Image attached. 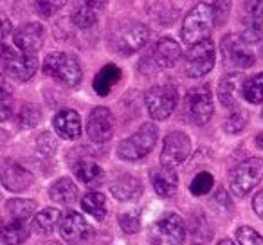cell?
<instances>
[{
    "mask_svg": "<svg viewBox=\"0 0 263 245\" xmlns=\"http://www.w3.org/2000/svg\"><path fill=\"white\" fill-rule=\"evenodd\" d=\"M215 11L213 6L200 2L186 15L182 22V40L187 45H197L204 40H209V34L215 26Z\"/></svg>",
    "mask_w": 263,
    "mask_h": 245,
    "instance_id": "6da1fadb",
    "label": "cell"
},
{
    "mask_svg": "<svg viewBox=\"0 0 263 245\" xmlns=\"http://www.w3.org/2000/svg\"><path fill=\"white\" fill-rule=\"evenodd\" d=\"M159 139V128L154 123H144L134 136L121 141L117 146V157L128 162H136L144 159L155 148Z\"/></svg>",
    "mask_w": 263,
    "mask_h": 245,
    "instance_id": "7a4b0ae2",
    "label": "cell"
},
{
    "mask_svg": "<svg viewBox=\"0 0 263 245\" xmlns=\"http://www.w3.org/2000/svg\"><path fill=\"white\" fill-rule=\"evenodd\" d=\"M150 40V31L144 24L139 22H124L114 29L110 36V45L121 56L136 54Z\"/></svg>",
    "mask_w": 263,
    "mask_h": 245,
    "instance_id": "3957f363",
    "label": "cell"
},
{
    "mask_svg": "<svg viewBox=\"0 0 263 245\" xmlns=\"http://www.w3.org/2000/svg\"><path fill=\"white\" fill-rule=\"evenodd\" d=\"M187 227L177 213H166L150 227L148 240L152 245H182L186 240Z\"/></svg>",
    "mask_w": 263,
    "mask_h": 245,
    "instance_id": "277c9868",
    "label": "cell"
},
{
    "mask_svg": "<svg viewBox=\"0 0 263 245\" xmlns=\"http://www.w3.org/2000/svg\"><path fill=\"white\" fill-rule=\"evenodd\" d=\"M44 74L67 87H76L83 78L80 62L67 52H51L44 60Z\"/></svg>",
    "mask_w": 263,
    "mask_h": 245,
    "instance_id": "5b68a950",
    "label": "cell"
},
{
    "mask_svg": "<svg viewBox=\"0 0 263 245\" xmlns=\"http://www.w3.org/2000/svg\"><path fill=\"white\" fill-rule=\"evenodd\" d=\"M180 56H182L180 45L177 44L173 38L164 36L155 42L152 51L141 60L139 69H141V72H144V74H152L162 69H170V67H173L179 62Z\"/></svg>",
    "mask_w": 263,
    "mask_h": 245,
    "instance_id": "8992f818",
    "label": "cell"
},
{
    "mask_svg": "<svg viewBox=\"0 0 263 245\" xmlns=\"http://www.w3.org/2000/svg\"><path fill=\"white\" fill-rule=\"evenodd\" d=\"M263 179V159L251 157L240 162L229 173V187L234 197L241 198L249 195Z\"/></svg>",
    "mask_w": 263,
    "mask_h": 245,
    "instance_id": "52a82bcc",
    "label": "cell"
},
{
    "mask_svg": "<svg viewBox=\"0 0 263 245\" xmlns=\"http://www.w3.org/2000/svg\"><path fill=\"white\" fill-rule=\"evenodd\" d=\"M184 112H186L187 119L197 126H202L209 123L215 112V105H213V92L209 85H198L187 90L186 98H184Z\"/></svg>",
    "mask_w": 263,
    "mask_h": 245,
    "instance_id": "ba28073f",
    "label": "cell"
},
{
    "mask_svg": "<svg viewBox=\"0 0 263 245\" xmlns=\"http://www.w3.org/2000/svg\"><path fill=\"white\" fill-rule=\"evenodd\" d=\"M2 67L9 78L16 81H29L38 70L36 54H27L8 44L2 45Z\"/></svg>",
    "mask_w": 263,
    "mask_h": 245,
    "instance_id": "9c48e42d",
    "label": "cell"
},
{
    "mask_svg": "<svg viewBox=\"0 0 263 245\" xmlns=\"http://www.w3.org/2000/svg\"><path fill=\"white\" fill-rule=\"evenodd\" d=\"M177 103H179V92L170 83L155 85V87L148 88L144 94V105L148 108V114L155 121L168 119L175 110Z\"/></svg>",
    "mask_w": 263,
    "mask_h": 245,
    "instance_id": "30bf717a",
    "label": "cell"
},
{
    "mask_svg": "<svg viewBox=\"0 0 263 245\" xmlns=\"http://www.w3.org/2000/svg\"><path fill=\"white\" fill-rule=\"evenodd\" d=\"M220 51H222L223 65L227 69H251L256 63L254 52L249 49V44L240 36V34H227L223 36L222 44H220Z\"/></svg>",
    "mask_w": 263,
    "mask_h": 245,
    "instance_id": "8fae6325",
    "label": "cell"
},
{
    "mask_svg": "<svg viewBox=\"0 0 263 245\" xmlns=\"http://www.w3.org/2000/svg\"><path fill=\"white\" fill-rule=\"evenodd\" d=\"M215 44L211 40H204L197 45H191L184 60V72L187 78H202L211 72L215 67Z\"/></svg>",
    "mask_w": 263,
    "mask_h": 245,
    "instance_id": "7c38bea8",
    "label": "cell"
},
{
    "mask_svg": "<svg viewBox=\"0 0 263 245\" xmlns=\"http://www.w3.org/2000/svg\"><path fill=\"white\" fill-rule=\"evenodd\" d=\"M191 154V139L187 134L180 132V130H173L164 137V144H162L161 152V162L162 166H175L182 164Z\"/></svg>",
    "mask_w": 263,
    "mask_h": 245,
    "instance_id": "4fadbf2b",
    "label": "cell"
},
{
    "mask_svg": "<svg viewBox=\"0 0 263 245\" xmlns=\"http://www.w3.org/2000/svg\"><path fill=\"white\" fill-rule=\"evenodd\" d=\"M114 116L106 106H96L87 121V136L92 143L103 144L114 136Z\"/></svg>",
    "mask_w": 263,
    "mask_h": 245,
    "instance_id": "5bb4252c",
    "label": "cell"
},
{
    "mask_svg": "<svg viewBox=\"0 0 263 245\" xmlns=\"http://www.w3.org/2000/svg\"><path fill=\"white\" fill-rule=\"evenodd\" d=\"M13 40H15V47L27 54H36L42 49L45 40V29L42 24L29 22L24 24L22 27L13 33Z\"/></svg>",
    "mask_w": 263,
    "mask_h": 245,
    "instance_id": "9a60e30c",
    "label": "cell"
},
{
    "mask_svg": "<svg viewBox=\"0 0 263 245\" xmlns=\"http://www.w3.org/2000/svg\"><path fill=\"white\" fill-rule=\"evenodd\" d=\"M90 234V223L87 222L83 215L76 211H69L62 218L60 223V236L70 245H78L85 241Z\"/></svg>",
    "mask_w": 263,
    "mask_h": 245,
    "instance_id": "2e32d148",
    "label": "cell"
},
{
    "mask_svg": "<svg viewBox=\"0 0 263 245\" xmlns=\"http://www.w3.org/2000/svg\"><path fill=\"white\" fill-rule=\"evenodd\" d=\"M34 182V177L29 169H26L22 164L11 161V159H6L4 164H2V184L8 191H26L31 184Z\"/></svg>",
    "mask_w": 263,
    "mask_h": 245,
    "instance_id": "e0dca14e",
    "label": "cell"
},
{
    "mask_svg": "<svg viewBox=\"0 0 263 245\" xmlns=\"http://www.w3.org/2000/svg\"><path fill=\"white\" fill-rule=\"evenodd\" d=\"M106 2L108 0H78L70 20L80 29H90L98 22L99 13L106 8Z\"/></svg>",
    "mask_w": 263,
    "mask_h": 245,
    "instance_id": "ac0fdd59",
    "label": "cell"
},
{
    "mask_svg": "<svg viewBox=\"0 0 263 245\" xmlns=\"http://www.w3.org/2000/svg\"><path fill=\"white\" fill-rule=\"evenodd\" d=\"M52 126L54 132L58 134L62 139L74 141L81 136V117L76 110L72 108H63L52 117Z\"/></svg>",
    "mask_w": 263,
    "mask_h": 245,
    "instance_id": "d6986e66",
    "label": "cell"
},
{
    "mask_svg": "<svg viewBox=\"0 0 263 245\" xmlns=\"http://www.w3.org/2000/svg\"><path fill=\"white\" fill-rule=\"evenodd\" d=\"M110 193L119 202H134L143 195V184L132 175H121L110 184Z\"/></svg>",
    "mask_w": 263,
    "mask_h": 245,
    "instance_id": "ffe728a7",
    "label": "cell"
},
{
    "mask_svg": "<svg viewBox=\"0 0 263 245\" xmlns=\"http://www.w3.org/2000/svg\"><path fill=\"white\" fill-rule=\"evenodd\" d=\"M152 184H154V190L159 197L168 198L179 187V175L170 166H161V168L152 172Z\"/></svg>",
    "mask_w": 263,
    "mask_h": 245,
    "instance_id": "44dd1931",
    "label": "cell"
},
{
    "mask_svg": "<svg viewBox=\"0 0 263 245\" xmlns=\"http://www.w3.org/2000/svg\"><path fill=\"white\" fill-rule=\"evenodd\" d=\"M243 78L236 72L226 74L218 83V99L222 106L226 108H234L238 105V92H241Z\"/></svg>",
    "mask_w": 263,
    "mask_h": 245,
    "instance_id": "7402d4cb",
    "label": "cell"
},
{
    "mask_svg": "<svg viewBox=\"0 0 263 245\" xmlns=\"http://www.w3.org/2000/svg\"><path fill=\"white\" fill-rule=\"evenodd\" d=\"M121 78H123V70L117 65H114V63H108L96 74L94 83H92L94 92L98 96H101V98H106L112 92V88L121 81Z\"/></svg>",
    "mask_w": 263,
    "mask_h": 245,
    "instance_id": "603a6c76",
    "label": "cell"
},
{
    "mask_svg": "<svg viewBox=\"0 0 263 245\" xmlns=\"http://www.w3.org/2000/svg\"><path fill=\"white\" fill-rule=\"evenodd\" d=\"M78 193H80V191H78V186L72 182V179H69V177L58 179L51 186V190H49V197L62 205H72L74 202L78 200Z\"/></svg>",
    "mask_w": 263,
    "mask_h": 245,
    "instance_id": "cb8c5ba5",
    "label": "cell"
},
{
    "mask_svg": "<svg viewBox=\"0 0 263 245\" xmlns=\"http://www.w3.org/2000/svg\"><path fill=\"white\" fill-rule=\"evenodd\" d=\"M31 234V227L29 222L26 220H16L11 218L8 222H4L2 225V241L6 245H18L29 238Z\"/></svg>",
    "mask_w": 263,
    "mask_h": 245,
    "instance_id": "d4e9b609",
    "label": "cell"
},
{
    "mask_svg": "<svg viewBox=\"0 0 263 245\" xmlns=\"http://www.w3.org/2000/svg\"><path fill=\"white\" fill-rule=\"evenodd\" d=\"M72 169H74V175L90 187L101 186V182L105 180V172H103L101 166H98L92 161H87V159L78 161Z\"/></svg>",
    "mask_w": 263,
    "mask_h": 245,
    "instance_id": "484cf974",
    "label": "cell"
},
{
    "mask_svg": "<svg viewBox=\"0 0 263 245\" xmlns=\"http://www.w3.org/2000/svg\"><path fill=\"white\" fill-rule=\"evenodd\" d=\"M62 211L56 208H44L40 213L34 215L33 227L38 234H51L56 227H60L62 223Z\"/></svg>",
    "mask_w": 263,
    "mask_h": 245,
    "instance_id": "4316f807",
    "label": "cell"
},
{
    "mask_svg": "<svg viewBox=\"0 0 263 245\" xmlns=\"http://www.w3.org/2000/svg\"><path fill=\"white\" fill-rule=\"evenodd\" d=\"M36 202L29 198H9L6 202V211L9 213V216L16 220H26V222H29L31 216L36 213Z\"/></svg>",
    "mask_w": 263,
    "mask_h": 245,
    "instance_id": "83f0119b",
    "label": "cell"
},
{
    "mask_svg": "<svg viewBox=\"0 0 263 245\" xmlns=\"http://www.w3.org/2000/svg\"><path fill=\"white\" fill-rule=\"evenodd\" d=\"M240 36L243 38L247 44H258L259 40H263V20L261 16H254L249 13V16H245L241 20V33Z\"/></svg>",
    "mask_w": 263,
    "mask_h": 245,
    "instance_id": "f1b7e54d",
    "label": "cell"
},
{
    "mask_svg": "<svg viewBox=\"0 0 263 245\" xmlns=\"http://www.w3.org/2000/svg\"><path fill=\"white\" fill-rule=\"evenodd\" d=\"M241 96L252 105L263 103V72L247 78L241 85Z\"/></svg>",
    "mask_w": 263,
    "mask_h": 245,
    "instance_id": "f546056e",
    "label": "cell"
},
{
    "mask_svg": "<svg viewBox=\"0 0 263 245\" xmlns=\"http://www.w3.org/2000/svg\"><path fill=\"white\" fill-rule=\"evenodd\" d=\"M81 208H83L85 213L94 216L96 220H103L106 216V200L103 193H98V191H90V193L85 195L83 200H81Z\"/></svg>",
    "mask_w": 263,
    "mask_h": 245,
    "instance_id": "4dcf8cb0",
    "label": "cell"
},
{
    "mask_svg": "<svg viewBox=\"0 0 263 245\" xmlns=\"http://www.w3.org/2000/svg\"><path fill=\"white\" fill-rule=\"evenodd\" d=\"M42 119V112L36 105H31V103H26V105L20 108L18 116H16V123H18V128L27 130V128H34V126L40 123Z\"/></svg>",
    "mask_w": 263,
    "mask_h": 245,
    "instance_id": "1f68e13d",
    "label": "cell"
},
{
    "mask_svg": "<svg viewBox=\"0 0 263 245\" xmlns=\"http://www.w3.org/2000/svg\"><path fill=\"white\" fill-rule=\"evenodd\" d=\"M215 186V179H213L211 173L208 172H200L198 175H195V179L190 184V191L195 197H202V195H208L209 191Z\"/></svg>",
    "mask_w": 263,
    "mask_h": 245,
    "instance_id": "d6a6232c",
    "label": "cell"
},
{
    "mask_svg": "<svg viewBox=\"0 0 263 245\" xmlns=\"http://www.w3.org/2000/svg\"><path fill=\"white\" fill-rule=\"evenodd\" d=\"M119 225L124 233L136 234L141 229V213L139 209H132V211H123L119 215Z\"/></svg>",
    "mask_w": 263,
    "mask_h": 245,
    "instance_id": "836d02e7",
    "label": "cell"
},
{
    "mask_svg": "<svg viewBox=\"0 0 263 245\" xmlns=\"http://www.w3.org/2000/svg\"><path fill=\"white\" fill-rule=\"evenodd\" d=\"M245 126H247V114L241 112V110L233 112L226 121H223V130H226L227 134H233V136L243 132Z\"/></svg>",
    "mask_w": 263,
    "mask_h": 245,
    "instance_id": "e575fe53",
    "label": "cell"
},
{
    "mask_svg": "<svg viewBox=\"0 0 263 245\" xmlns=\"http://www.w3.org/2000/svg\"><path fill=\"white\" fill-rule=\"evenodd\" d=\"M67 2L69 0H36V11L44 18H51L60 9L65 8Z\"/></svg>",
    "mask_w": 263,
    "mask_h": 245,
    "instance_id": "d590c367",
    "label": "cell"
},
{
    "mask_svg": "<svg viewBox=\"0 0 263 245\" xmlns=\"http://www.w3.org/2000/svg\"><path fill=\"white\" fill-rule=\"evenodd\" d=\"M236 241L240 245H263V236L256 229H252V227L243 225L238 227Z\"/></svg>",
    "mask_w": 263,
    "mask_h": 245,
    "instance_id": "8d00e7d4",
    "label": "cell"
},
{
    "mask_svg": "<svg viewBox=\"0 0 263 245\" xmlns=\"http://www.w3.org/2000/svg\"><path fill=\"white\" fill-rule=\"evenodd\" d=\"M13 114V96H11V90H9V85L8 81H2V121H8Z\"/></svg>",
    "mask_w": 263,
    "mask_h": 245,
    "instance_id": "74e56055",
    "label": "cell"
},
{
    "mask_svg": "<svg viewBox=\"0 0 263 245\" xmlns=\"http://www.w3.org/2000/svg\"><path fill=\"white\" fill-rule=\"evenodd\" d=\"M231 6H233V0H215L213 11H215L216 26H222V24L226 22L227 15H229V11H231Z\"/></svg>",
    "mask_w": 263,
    "mask_h": 245,
    "instance_id": "f35d334b",
    "label": "cell"
},
{
    "mask_svg": "<svg viewBox=\"0 0 263 245\" xmlns=\"http://www.w3.org/2000/svg\"><path fill=\"white\" fill-rule=\"evenodd\" d=\"M36 146L44 155H52L56 152V141H54V137H52L51 134L44 132L42 136H38Z\"/></svg>",
    "mask_w": 263,
    "mask_h": 245,
    "instance_id": "ab89813d",
    "label": "cell"
},
{
    "mask_svg": "<svg viewBox=\"0 0 263 245\" xmlns=\"http://www.w3.org/2000/svg\"><path fill=\"white\" fill-rule=\"evenodd\" d=\"M247 9L251 15L263 16V0H247Z\"/></svg>",
    "mask_w": 263,
    "mask_h": 245,
    "instance_id": "60d3db41",
    "label": "cell"
},
{
    "mask_svg": "<svg viewBox=\"0 0 263 245\" xmlns=\"http://www.w3.org/2000/svg\"><path fill=\"white\" fill-rule=\"evenodd\" d=\"M252 208H254V213L263 220V191H259L258 195L252 200Z\"/></svg>",
    "mask_w": 263,
    "mask_h": 245,
    "instance_id": "b9f144b4",
    "label": "cell"
},
{
    "mask_svg": "<svg viewBox=\"0 0 263 245\" xmlns=\"http://www.w3.org/2000/svg\"><path fill=\"white\" fill-rule=\"evenodd\" d=\"M9 34H11V24H9L8 18H4V31H2V36H4V40L9 36Z\"/></svg>",
    "mask_w": 263,
    "mask_h": 245,
    "instance_id": "7bdbcfd3",
    "label": "cell"
},
{
    "mask_svg": "<svg viewBox=\"0 0 263 245\" xmlns=\"http://www.w3.org/2000/svg\"><path fill=\"white\" fill-rule=\"evenodd\" d=\"M256 146H258L259 150H263V132L256 136Z\"/></svg>",
    "mask_w": 263,
    "mask_h": 245,
    "instance_id": "ee69618b",
    "label": "cell"
},
{
    "mask_svg": "<svg viewBox=\"0 0 263 245\" xmlns=\"http://www.w3.org/2000/svg\"><path fill=\"white\" fill-rule=\"evenodd\" d=\"M216 245H236L234 241H231V240H227V238H223V240H220Z\"/></svg>",
    "mask_w": 263,
    "mask_h": 245,
    "instance_id": "f6af8a7d",
    "label": "cell"
},
{
    "mask_svg": "<svg viewBox=\"0 0 263 245\" xmlns=\"http://www.w3.org/2000/svg\"><path fill=\"white\" fill-rule=\"evenodd\" d=\"M259 56H261V60H263V45H261V49H259Z\"/></svg>",
    "mask_w": 263,
    "mask_h": 245,
    "instance_id": "bcb514c9",
    "label": "cell"
},
{
    "mask_svg": "<svg viewBox=\"0 0 263 245\" xmlns=\"http://www.w3.org/2000/svg\"><path fill=\"white\" fill-rule=\"evenodd\" d=\"M261 117H263V112H261Z\"/></svg>",
    "mask_w": 263,
    "mask_h": 245,
    "instance_id": "7dc6e473",
    "label": "cell"
}]
</instances>
